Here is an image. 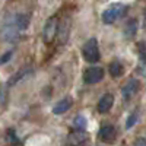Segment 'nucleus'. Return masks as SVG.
I'll list each match as a JSON object with an SVG mask.
<instances>
[{
    "label": "nucleus",
    "instance_id": "obj_1",
    "mask_svg": "<svg viewBox=\"0 0 146 146\" xmlns=\"http://www.w3.org/2000/svg\"><path fill=\"white\" fill-rule=\"evenodd\" d=\"M82 56L88 63H96L100 62L101 54H100V44L96 38H89L85 45L82 47Z\"/></svg>",
    "mask_w": 146,
    "mask_h": 146
},
{
    "label": "nucleus",
    "instance_id": "obj_2",
    "mask_svg": "<svg viewBox=\"0 0 146 146\" xmlns=\"http://www.w3.org/2000/svg\"><path fill=\"white\" fill-rule=\"evenodd\" d=\"M127 12V6L121 5V3H114L108 9H105L102 12V22L104 23H114L117 19H120L121 16H124Z\"/></svg>",
    "mask_w": 146,
    "mask_h": 146
},
{
    "label": "nucleus",
    "instance_id": "obj_3",
    "mask_svg": "<svg viewBox=\"0 0 146 146\" xmlns=\"http://www.w3.org/2000/svg\"><path fill=\"white\" fill-rule=\"evenodd\" d=\"M19 32H21V29L18 28L16 22H15V16H13L12 19L5 22L2 32H0V36H2V40L6 41V42H13L19 38Z\"/></svg>",
    "mask_w": 146,
    "mask_h": 146
},
{
    "label": "nucleus",
    "instance_id": "obj_4",
    "mask_svg": "<svg viewBox=\"0 0 146 146\" xmlns=\"http://www.w3.org/2000/svg\"><path fill=\"white\" fill-rule=\"evenodd\" d=\"M104 78V69L100 66H91L83 72V82L86 85H94L101 82Z\"/></svg>",
    "mask_w": 146,
    "mask_h": 146
},
{
    "label": "nucleus",
    "instance_id": "obj_5",
    "mask_svg": "<svg viewBox=\"0 0 146 146\" xmlns=\"http://www.w3.org/2000/svg\"><path fill=\"white\" fill-rule=\"evenodd\" d=\"M57 31H58V22H57V18L56 16H51L45 22L44 25V29H42V38L44 41L48 44L54 40V36L57 35Z\"/></svg>",
    "mask_w": 146,
    "mask_h": 146
},
{
    "label": "nucleus",
    "instance_id": "obj_6",
    "mask_svg": "<svg viewBox=\"0 0 146 146\" xmlns=\"http://www.w3.org/2000/svg\"><path fill=\"white\" fill-rule=\"evenodd\" d=\"M88 140H89V135L85 130H75L67 136L69 146H83Z\"/></svg>",
    "mask_w": 146,
    "mask_h": 146
},
{
    "label": "nucleus",
    "instance_id": "obj_7",
    "mask_svg": "<svg viewBox=\"0 0 146 146\" xmlns=\"http://www.w3.org/2000/svg\"><path fill=\"white\" fill-rule=\"evenodd\" d=\"M70 29H72V21H70V18L62 19V22L58 23V31H57L60 44H66L67 42L69 35H70Z\"/></svg>",
    "mask_w": 146,
    "mask_h": 146
},
{
    "label": "nucleus",
    "instance_id": "obj_8",
    "mask_svg": "<svg viewBox=\"0 0 146 146\" xmlns=\"http://www.w3.org/2000/svg\"><path fill=\"white\" fill-rule=\"evenodd\" d=\"M113 104H114V96L111 94H104L98 101L96 110H98L100 114H107L110 110L113 108Z\"/></svg>",
    "mask_w": 146,
    "mask_h": 146
},
{
    "label": "nucleus",
    "instance_id": "obj_9",
    "mask_svg": "<svg viewBox=\"0 0 146 146\" xmlns=\"http://www.w3.org/2000/svg\"><path fill=\"white\" fill-rule=\"evenodd\" d=\"M115 136H117V130L113 124H104L100 130V139L102 142L111 143L115 140Z\"/></svg>",
    "mask_w": 146,
    "mask_h": 146
},
{
    "label": "nucleus",
    "instance_id": "obj_10",
    "mask_svg": "<svg viewBox=\"0 0 146 146\" xmlns=\"http://www.w3.org/2000/svg\"><path fill=\"white\" fill-rule=\"evenodd\" d=\"M139 86H140V85H139V80H137V79H131V80H129V82L124 85L123 91H121L124 101H129L131 96L139 91Z\"/></svg>",
    "mask_w": 146,
    "mask_h": 146
},
{
    "label": "nucleus",
    "instance_id": "obj_11",
    "mask_svg": "<svg viewBox=\"0 0 146 146\" xmlns=\"http://www.w3.org/2000/svg\"><path fill=\"white\" fill-rule=\"evenodd\" d=\"M72 104H73L72 98H69V96H67V98H63L62 101H58V102L54 105V108H53V113H54L56 115L64 114V113H67L69 110H70Z\"/></svg>",
    "mask_w": 146,
    "mask_h": 146
},
{
    "label": "nucleus",
    "instance_id": "obj_12",
    "mask_svg": "<svg viewBox=\"0 0 146 146\" xmlns=\"http://www.w3.org/2000/svg\"><path fill=\"white\" fill-rule=\"evenodd\" d=\"M108 72H110V75H111L113 78H120L121 75H123V64H121L120 62H113L111 64H110L108 67Z\"/></svg>",
    "mask_w": 146,
    "mask_h": 146
},
{
    "label": "nucleus",
    "instance_id": "obj_13",
    "mask_svg": "<svg viewBox=\"0 0 146 146\" xmlns=\"http://www.w3.org/2000/svg\"><path fill=\"white\" fill-rule=\"evenodd\" d=\"M15 22H16L18 28H19L21 31H23V29H27L28 25H29V16L25 15V13H18V15L15 16Z\"/></svg>",
    "mask_w": 146,
    "mask_h": 146
},
{
    "label": "nucleus",
    "instance_id": "obj_14",
    "mask_svg": "<svg viewBox=\"0 0 146 146\" xmlns=\"http://www.w3.org/2000/svg\"><path fill=\"white\" fill-rule=\"evenodd\" d=\"M136 31H137V21L136 19H131L127 22V25L124 28V34L126 36H129V38H131V36L136 35Z\"/></svg>",
    "mask_w": 146,
    "mask_h": 146
},
{
    "label": "nucleus",
    "instance_id": "obj_15",
    "mask_svg": "<svg viewBox=\"0 0 146 146\" xmlns=\"http://www.w3.org/2000/svg\"><path fill=\"white\" fill-rule=\"evenodd\" d=\"M28 73H29V70H27V69L19 70V72L16 73V75H13V76L10 78V80H9V86H10V85H15V83H18L21 79H23V78H25V76L28 75Z\"/></svg>",
    "mask_w": 146,
    "mask_h": 146
},
{
    "label": "nucleus",
    "instance_id": "obj_16",
    "mask_svg": "<svg viewBox=\"0 0 146 146\" xmlns=\"http://www.w3.org/2000/svg\"><path fill=\"white\" fill-rule=\"evenodd\" d=\"M73 127H75L76 130H85V127H86V118L79 115L76 117L75 120H73Z\"/></svg>",
    "mask_w": 146,
    "mask_h": 146
},
{
    "label": "nucleus",
    "instance_id": "obj_17",
    "mask_svg": "<svg viewBox=\"0 0 146 146\" xmlns=\"http://www.w3.org/2000/svg\"><path fill=\"white\" fill-rule=\"evenodd\" d=\"M136 120H137V111H135L129 118H127V123H126V127L127 129H130V127H133L135 126V123H136Z\"/></svg>",
    "mask_w": 146,
    "mask_h": 146
},
{
    "label": "nucleus",
    "instance_id": "obj_18",
    "mask_svg": "<svg viewBox=\"0 0 146 146\" xmlns=\"http://www.w3.org/2000/svg\"><path fill=\"white\" fill-rule=\"evenodd\" d=\"M139 53H140V58L146 63V44H139Z\"/></svg>",
    "mask_w": 146,
    "mask_h": 146
},
{
    "label": "nucleus",
    "instance_id": "obj_19",
    "mask_svg": "<svg viewBox=\"0 0 146 146\" xmlns=\"http://www.w3.org/2000/svg\"><path fill=\"white\" fill-rule=\"evenodd\" d=\"M12 54H13L12 51H6V53H5V56H2V57H0V64H3V63H7L9 60L12 58Z\"/></svg>",
    "mask_w": 146,
    "mask_h": 146
},
{
    "label": "nucleus",
    "instance_id": "obj_20",
    "mask_svg": "<svg viewBox=\"0 0 146 146\" xmlns=\"http://www.w3.org/2000/svg\"><path fill=\"white\" fill-rule=\"evenodd\" d=\"M135 146H146V139H145V137H139V139H136Z\"/></svg>",
    "mask_w": 146,
    "mask_h": 146
}]
</instances>
